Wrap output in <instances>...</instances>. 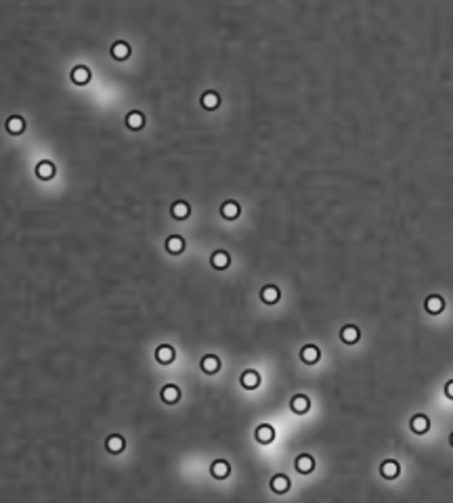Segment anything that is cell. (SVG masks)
<instances>
[{"label":"cell","instance_id":"6da1fadb","mask_svg":"<svg viewBox=\"0 0 453 503\" xmlns=\"http://www.w3.org/2000/svg\"><path fill=\"white\" fill-rule=\"evenodd\" d=\"M256 440L260 442V445H271V442L275 440V430L271 424H260L256 428Z\"/></svg>","mask_w":453,"mask_h":503},{"label":"cell","instance_id":"7a4b0ae2","mask_svg":"<svg viewBox=\"0 0 453 503\" xmlns=\"http://www.w3.org/2000/svg\"><path fill=\"white\" fill-rule=\"evenodd\" d=\"M231 262V256L227 254L225 250H216L212 256H210V264H212L216 270H225Z\"/></svg>","mask_w":453,"mask_h":503},{"label":"cell","instance_id":"3957f363","mask_svg":"<svg viewBox=\"0 0 453 503\" xmlns=\"http://www.w3.org/2000/svg\"><path fill=\"white\" fill-rule=\"evenodd\" d=\"M159 396H162V400L166 402V405H174V402H178V398H180V390L174 384H166L162 388V392H159Z\"/></svg>","mask_w":453,"mask_h":503},{"label":"cell","instance_id":"277c9868","mask_svg":"<svg viewBox=\"0 0 453 503\" xmlns=\"http://www.w3.org/2000/svg\"><path fill=\"white\" fill-rule=\"evenodd\" d=\"M319 357H321V350L315 344H306V346H302V350H300V359L304 361V363H308V365L317 363Z\"/></svg>","mask_w":453,"mask_h":503},{"label":"cell","instance_id":"5b68a950","mask_svg":"<svg viewBox=\"0 0 453 503\" xmlns=\"http://www.w3.org/2000/svg\"><path fill=\"white\" fill-rule=\"evenodd\" d=\"M155 359H157V363H162V365H170L174 361V348L170 346V344H162V346H157V350H155Z\"/></svg>","mask_w":453,"mask_h":503},{"label":"cell","instance_id":"8992f818","mask_svg":"<svg viewBox=\"0 0 453 503\" xmlns=\"http://www.w3.org/2000/svg\"><path fill=\"white\" fill-rule=\"evenodd\" d=\"M290 407H292V411H294V413L302 415V413H306V411L310 409V400H308L306 394H296L294 398H292Z\"/></svg>","mask_w":453,"mask_h":503},{"label":"cell","instance_id":"52a82bcc","mask_svg":"<svg viewBox=\"0 0 453 503\" xmlns=\"http://www.w3.org/2000/svg\"><path fill=\"white\" fill-rule=\"evenodd\" d=\"M279 287L277 285H265L263 289H260V300L265 302V304H277L279 302Z\"/></svg>","mask_w":453,"mask_h":503},{"label":"cell","instance_id":"ba28073f","mask_svg":"<svg viewBox=\"0 0 453 503\" xmlns=\"http://www.w3.org/2000/svg\"><path fill=\"white\" fill-rule=\"evenodd\" d=\"M210 472H212L214 478L223 480V478H227L231 474V466H229V461H225V459H216L214 464L210 466Z\"/></svg>","mask_w":453,"mask_h":503},{"label":"cell","instance_id":"9c48e42d","mask_svg":"<svg viewBox=\"0 0 453 503\" xmlns=\"http://www.w3.org/2000/svg\"><path fill=\"white\" fill-rule=\"evenodd\" d=\"M380 472H382V476H384V478L392 480V478H397L401 474V466L397 464L395 459H388V461H382Z\"/></svg>","mask_w":453,"mask_h":503},{"label":"cell","instance_id":"30bf717a","mask_svg":"<svg viewBox=\"0 0 453 503\" xmlns=\"http://www.w3.org/2000/svg\"><path fill=\"white\" fill-rule=\"evenodd\" d=\"M359 327L357 325H344L340 331V340L344 342V344H357L359 342Z\"/></svg>","mask_w":453,"mask_h":503},{"label":"cell","instance_id":"8fae6325","mask_svg":"<svg viewBox=\"0 0 453 503\" xmlns=\"http://www.w3.org/2000/svg\"><path fill=\"white\" fill-rule=\"evenodd\" d=\"M258 384H260V376L254 369H248V371L241 374V386H244L246 390H256Z\"/></svg>","mask_w":453,"mask_h":503},{"label":"cell","instance_id":"7c38bea8","mask_svg":"<svg viewBox=\"0 0 453 503\" xmlns=\"http://www.w3.org/2000/svg\"><path fill=\"white\" fill-rule=\"evenodd\" d=\"M199 367L204 369L208 376H212V374H216V371L220 369V359H218L216 355H206L204 359H201Z\"/></svg>","mask_w":453,"mask_h":503},{"label":"cell","instance_id":"4fadbf2b","mask_svg":"<svg viewBox=\"0 0 453 503\" xmlns=\"http://www.w3.org/2000/svg\"><path fill=\"white\" fill-rule=\"evenodd\" d=\"M55 172H57V168H55L53 162H48V159H42V162L36 166V174H38V178H42V180L53 178Z\"/></svg>","mask_w":453,"mask_h":503},{"label":"cell","instance_id":"5bb4252c","mask_svg":"<svg viewBox=\"0 0 453 503\" xmlns=\"http://www.w3.org/2000/svg\"><path fill=\"white\" fill-rule=\"evenodd\" d=\"M271 489H273L275 493H279V495H284V493L290 491V478L286 474H275L273 478H271Z\"/></svg>","mask_w":453,"mask_h":503},{"label":"cell","instance_id":"9a60e30c","mask_svg":"<svg viewBox=\"0 0 453 503\" xmlns=\"http://www.w3.org/2000/svg\"><path fill=\"white\" fill-rule=\"evenodd\" d=\"M220 214H223V218L227 220H235L239 216V204L233 199H227L223 206H220Z\"/></svg>","mask_w":453,"mask_h":503},{"label":"cell","instance_id":"2e32d148","mask_svg":"<svg viewBox=\"0 0 453 503\" xmlns=\"http://www.w3.org/2000/svg\"><path fill=\"white\" fill-rule=\"evenodd\" d=\"M72 80H74V84H78V86L86 84L88 80H90V69L86 65H76L72 69Z\"/></svg>","mask_w":453,"mask_h":503},{"label":"cell","instance_id":"e0dca14e","mask_svg":"<svg viewBox=\"0 0 453 503\" xmlns=\"http://www.w3.org/2000/svg\"><path fill=\"white\" fill-rule=\"evenodd\" d=\"M424 306H426V310L430 315H439L443 308H445V300H443L441 296H428L426 298V302H424Z\"/></svg>","mask_w":453,"mask_h":503},{"label":"cell","instance_id":"ac0fdd59","mask_svg":"<svg viewBox=\"0 0 453 503\" xmlns=\"http://www.w3.org/2000/svg\"><path fill=\"white\" fill-rule=\"evenodd\" d=\"M428 428H430V421L424 413H418L411 417V430H414L416 434H424V432H428Z\"/></svg>","mask_w":453,"mask_h":503},{"label":"cell","instance_id":"d6986e66","mask_svg":"<svg viewBox=\"0 0 453 503\" xmlns=\"http://www.w3.org/2000/svg\"><path fill=\"white\" fill-rule=\"evenodd\" d=\"M105 447H107V451L109 453H114V455H118V453H122L124 451V447H126V442H124V438L120 436V434H112L107 440H105Z\"/></svg>","mask_w":453,"mask_h":503},{"label":"cell","instance_id":"ffe728a7","mask_svg":"<svg viewBox=\"0 0 453 503\" xmlns=\"http://www.w3.org/2000/svg\"><path fill=\"white\" fill-rule=\"evenodd\" d=\"M166 250L170 252V254H180V252L185 250V239L180 237V235H170L168 239H166Z\"/></svg>","mask_w":453,"mask_h":503},{"label":"cell","instance_id":"44dd1931","mask_svg":"<svg viewBox=\"0 0 453 503\" xmlns=\"http://www.w3.org/2000/svg\"><path fill=\"white\" fill-rule=\"evenodd\" d=\"M296 470L300 472V474H310V472L315 470V459L310 457V455L296 457Z\"/></svg>","mask_w":453,"mask_h":503},{"label":"cell","instance_id":"7402d4cb","mask_svg":"<svg viewBox=\"0 0 453 503\" xmlns=\"http://www.w3.org/2000/svg\"><path fill=\"white\" fill-rule=\"evenodd\" d=\"M6 130L11 134H21L25 130V120L21 116H11L6 120Z\"/></svg>","mask_w":453,"mask_h":503},{"label":"cell","instance_id":"603a6c76","mask_svg":"<svg viewBox=\"0 0 453 503\" xmlns=\"http://www.w3.org/2000/svg\"><path fill=\"white\" fill-rule=\"evenodd\" d=\"M170 212H172V216H174L176 220H185V218L189 216V212H191V208H189L187 201L178 199V201H174V204H172V208H170Z\"/></svg>","mask_w":453,"mask_h":503},{"label":"cell","instance_id":"cb8c5ba5","mask_svg":"<svg viewBox=\"0 0 453 503\" xmlns=\"http://www.w3.org/2000/svg\"><path fill=\"white\" fill-rule=\"evenodd\" d=\"M199 101H201V107H204V109H216L220 105V97H218V93H214V90H208V93H204Z\"/></svg>","mask_w":453,"mask_h":503},{"label":"cell","instance_id":"d4e9b609","mask_svg":"<svg viewBox=\"0 0 453 503\" xmlns=\"http://www.w3.org/2000/svg\"><path fill=\"white\" fill-rule=\"evenodd\" d=\"M112 55H114V59H128L130 57V46H128V42H124V40H120V42H114L112 44Z\"/></svg>","mask_w":453,"mask_h":503},{"label":"cell","instance_id":"484cf974","mask_svg":"<svg viewBox=\"0 0 453 503\" xmlns=\"http://www.w3.org/2000/svg\"><path fill=\"white\" fill-rule=\"evenodd\" d=\"M126 124H128V128H133V130L143 128L145 126V116L141 114V112H130L126 116Z\"/></svg>","mask_w":453,"mask_h":503},{"label":"cell","instance_id":"4316f807","mask_svg":"<svg viewBox=\"0 0 453 503\" xmlns=\"http://www.w3.org/2000/svg\"><path fill=\"white\" fill-rule=\"evenodd\" d=\"M445 394H447V398H451V400H453V379H449V381H447V386H445Z\"/></svg>","mask_w":453,"mask_h":503},{"label":"cell","instance_id":"83f0119b","mask_svg":"<svg viewBox=\"0 0 453 503\" xmlns=\"http://www.w3.org/2000/svg\"><path fill=\"white\" fill-rule=\"evenodd\" d=\"M449 440H451V447H453V432H451V438Z\"/></svg>","mask_w":453,"mask_h":503}]
</instances>
